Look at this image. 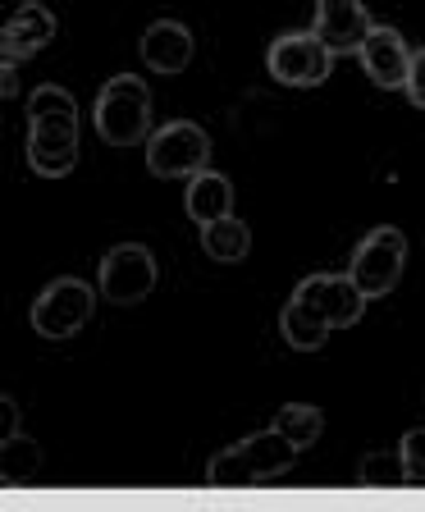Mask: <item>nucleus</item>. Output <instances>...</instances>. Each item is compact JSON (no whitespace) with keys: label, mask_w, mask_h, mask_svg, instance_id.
Listing matches in <instances>:
<instances>
[{"label":"nucleus","mask_w":425,"mask_h":512,"mask_svg":"<svg viewBox=\"0 0 425 512\" xmlns=\"http://www.w3.org/2000/svg\"><path fill=\"white\" fill-rule=\"evenodd\" d=\"M302 448L284 435V430H256L247 435L243 444L234 448H220L206 467V480H211L215 490H247V485H266V480L284 476L293 462H298Z\"/></svg>","instance_id":"f257e3e1"},{"label":"nucleus","mask_w":425,"mask_h":512,"mask_svg":"<svg viewBox=\"0 0 425 512\" xmlns=\"http://www.w3.org/2000/svg\"><path fill=\"white\" fill-rule=\"evenodd\" d=\"M151 92L142 78L119 74L101 87L96 96V133L110 142V147H133V142L151 138Z\"/></svg>","instance_id":"f03ea898"},{"label":"nucleus","mask_w":425,"mask_h":512,"mask_svg":"<svg viewBox=\"0 0 425 512\" xmlns=\"http://www.w3.org/2000/svg\"><path fill=\"white\" fill-rule=\"evenodd\" d=\"M206 160H211V138L192 119H174L147 138V170L156 179H192L206 170Z\"/></svg>","instance_id":"7ed1b4c3"},{"label":"nucleus","mask_w":425,"mask_h":512,"mask_svg":"<svg viewBox=\"0 0 425 512\" xmlns=\"http://www.w3.org/2000/svg\"><path fill=\"white\" fill-rule=\"evenodd\" d=\"M403 261H407L403 229L384 224V229H371V234L362 238V247L352 252L348 275L357 279V288H362L366 298H384V293H394L398 279H403Z\"/></svg>","instance_id":"20e7f679"},{"label":"nucleus","mask_w":425,"mask_h":512,"mask_svg":"<svg viewBox=\"0 0 425 512\" xmlns=\"http://www.w3.org/2000/svg\"><path fill=\"white\" fill-rule=\"evenodd\" d=\"M96 311V293L83 279H55L32 302V330L42 339H74Z\"/></svg>","instance_id":"39448f33"},{"label":"nucleus","mask_w":425,"mask_h":512,"mask_svg":"<svg viewBox=\"0 0 425 512\" xmlns=\"http://www.w3.org/2000/svg\"><path fill=\"white\" fill-rule=\"evenodd\" d=\"M330 64L334 51L316 32H288V37H275V46L266 51L270 78L284 87H320L330 78Z\"/></svg>","instance_id":"423d86ee"},{"label":"nucleus","mask_w":425,"mask_h":512,"mask_svg":"<svg viewBox=\"0 0 425 512\" xmlns=\"http://www.w3.org/2000/svg\"><path fill=\"white\" fill-rule=\"evenodd\" d=\"M156 288V256L142 243H119L101 261V293L119 307H133Z\"/></svg>","instance_id":"0eeeda50"},{"label":"nucleus","mask_w":425,"mask_h":512,"mask_svg":"<svg viewBox=\"0 0 425 512\" xmlns=\"http://www.w3.org/2000/svg\"><path fill=\"white\" fill-rule=\"evenodd\" d=\"M28 165L42 179H64L78 165V119H28Z\"/></svg>","instance_id":"6e6552de"},{"label":"nucleus","mask_w":425,"mask_h":512,"mask_svg":"<svg viewBox=\"0 0 425 512\" xmlns=\"http://www.w3.org/2000/svg\"><path fill=\"white\" fill-rule=\"evenodd\" d=\"M293 298L307 302V307H316L334 330L357 325L362 311H366V302H371L362 288H357V279L352 275H311V279H302V284L293 288Z\"/></svg>","instance_id":"1a4fd4ad"},{"label":"nucleus","mask_w":425,"mask_h":512,"mask_svg":"<svg viewBox=\"0 0 425 512\" xmlns=\"http://www.w3.org/2000/svg\"><path fill=\"white\" fill-rule=\"evenodd\" d=\"M371 14L362 0H316V37L330 46L334 55H357L362 42L371 37Z\"/></svg>","instance_id":"9d476101"},{"label":"nucleus","mask_w":425,"mask_h":512,"mask_svg":"<svg viewBox=\"0 0 425 512\" xmlns=\"http://www.w3.org/2000/svg\"><path fill=\"white\" fill-rule=\"evenodd\" d=\"M357 60H362L366 78H371L375 87H407V74H412V51H407L403 32L398 28H384V23H375L371 37L362 42V51H357Z\"/></svg>","instance_id":"9b49d317"},{"label":"nucleus","mask_w":425,"mask_h":512,"mask_svg":"<svg viewBox=\"0 0 425 512\" xmlns=\"http://www.w3.org/2000/svg\"><path fill=\"white\" fill-rule=\"evenodd\" d=\"M55 42V14L46 5H19V10L5 19V32H0V51L10 64H23L32 55H42L46 46Z\"/></svg>","instance_id":"f8f14e48"},{"label":"nucleus","mask_w":425,"mask_h":512,"mask_svg":"<svg viewBox=\"0 0 425 512\" xmlns=\"http://www.w3.org/2000/svg\"><path fill=\"white\" fill-rule=\"evenodd\" d=\"M192 60V32L179 19H156L142 32V64L156 74H183Z\"/></svg>","instance_id":"ddd939ff"},{"label":"nucleus","mask_w":425,"mask_h":512,"mask_svg":"<svg viewBox=\"0 0 425 512\" xmlns=\"http://www.w3.org/2000/svg\"><path fill=\"white\" fill-rule=\"evenodd\" d=\"M183 206H188V215L197 224H211L220 220V215L234 211V183L224 179V174L215 170H202V174H192L188 183V197H183Z\"/></svg>","instance_id":"4468645a"},{"label":"nucleus","mask_w":425,"mask_h":512,"mask_svg":"<svg viewBox=\"0 0 425 512\" xmlns=\"http://www.w3.org/2000/svg\"><path fill=\"white\" fill-rule=\"evenodd\" d=\"M0 407H5V439H0V476H5V485H14V480H32V476H37V467H42V448H37L32 439H23L19 430H14V403H10V398H0Z\"/></svg>","instance_id":"2eb2a0df"},{"label":"nucleus","mask_w":425,"mask_h":512,"mask_svg":"<svg viewBox=\"0 0 425 512\" xmlns=\"http://www.w3.org/2000/svg\"><path fill=\"white\" fill-rule=\"evenodd\" d=\"M279 330H284L288 348H298V352H316V348H325V343H330L334 325H330L325 316H320L316 307H307V302H298V298H288L284 316H279Z\"/></svg>","instance_id":"dca6fc26"},{"label":"nucleus","mask_w":425,"mask_h":512,"mask_svg":"<svg viewBox=\"0 0 425 512\" xmlns=\"http://www.w3.org/2000/svg\"><path fill=\"white\" fill-rule=\"evenodd\" d=\"M202 247H206V256L234 266V261H247V252H252V229H247V220H238V215L229 211V215H220V220L202 224Z\"/></svg>","instance_id":"f3484780"},{"label":"nucleus","mask_w":425,"mask_h":512,"mask_svg":"<svg viewBox=\"0 0 425 512\" xmlns=\"http://www.w3.org/2000/svg\"><path fill=\"white\" fill-rule=\"evenodd\" d=\"M275 430H284L298 448H311L320 435H325V416H320V407H311V403H288L275 412Z\"/></svg>","instance_id":"a211bd4d"},{"label":"nucleus","mask_w":425,"mask_h":512,"mask_svg":"<svg viewBox=\"0 0 425 512\" xmlns=\"http://www.w3.org/2000/svg\"><path fill=\"white\" fill-rule=\"evenodd\" d=\"M28 119H78V101L64 87L42 83L28 96Z\"/></svg>","instance_id":"6ab92c4d"},{"label":"nucleus","mask_w":425,"mask_h":512,"mask_svg":"<svg viewBox=\"0 0 425 512\" xmlns=\"http://www.w3.org/2000/svg\"><path fill=\"white\" fill-rule=\"evenodd\" d=\"M357 480H362V485H407L403 453H366V458L357 462Z\"/></svg>","instance_id":"aec40b11"},{"label":"nucleus","mask_w":425,"mask_h":512,"mask_svg":"<svg viewBox=\"0 0 425 512\" xmlns=\"http://www.w3.org/2000/svg\"><path fill=\"white\" fill-rule=\"evenodd\" d=\"M398 453L407 467V485H425V430H407Z\"/></svg>","instance_id":"412c9836"},{"label":"nucleus","mask_w":425,"mask_h":512,"mask_svg":"<svg viewBox=\"0 0 425 512\" xmlns=\"http://www.w3.org/2000/svg\"><path fill=\"white\" fill-rule=\"evenodd\" d=\"M407 96H412V106L425 110V46L421 51H412V74H407Z\"/></svg>","instance_id":"4be33fe9"}]
</instances>
